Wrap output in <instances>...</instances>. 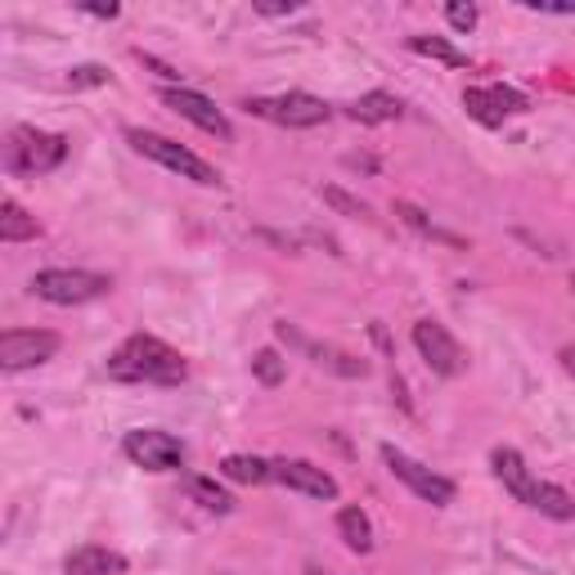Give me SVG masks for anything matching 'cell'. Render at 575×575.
Listing matches in <instances>:
<instances>
[{
    "mask_svg": "<svg viewBox=\"0 0 575 575\" xmlns=\"http://www.w3.org/2000/svg\"><path fill=\"white\" fill-rule=\"evenodd\" d=\"M122 454L131 458L135 468H144V472H176V468H184V458H189L184 441L171 436V432H158V428L127 432L122 436Z\"/></svg>",
    "mask_w": 575,
    "mask_h": 575,
    "instance_id": "52a82bcc",
    "label": "cell"
},
{
    "mask_svg": "<svg viewBox=\"0 0 575 575\" xmlns=\"http://www.w3.org/2000/svg\"><path fill=\"white\" fill-rule=\"evenodd\" d=\"M409 50L414 55H428V59H441L450 68H468V55L458 50V46H450L445 36H409Z\"/></svg>",
    "mask_w": 575,
    "mask_h": 575,
    "instance_id": "ffe728a7",
    "label": "cell"
},
{
    "mask_svg": "<svg viewBox=\"0 0 575 575\" xmlns=\"http://www.w3.org/2000/svg\"><path fill=\"white\" fill-rule=\"evenodd\" d=\"M347 112H351V122H360V127H382V122H396L405 112V104L396 95H387V91H369Z\"/></svg>",
    "mask_w": 575,
    "mask_h": 575,
    "instance_id": "9a60e30c",
    "label": "cell"
},
{
    "mask_svg": "<svg viewBox=\"0 0 575 575\" xmlns=\"http://www.w3.org/2000/svg\"><path fill=\"white\" fill-rule=\"evenodd\" d=\"M256 10H261V14H292L297 5H292V0H288V5H256Z\"/></svg>",
    "mask_w": 575,
    "mask_h": 575,
    "instance_id": "f1b7e54d",
    "label": "cell"
},
{
    "mask_svg": "<svg viewBox=\"0 0 575 575\" xmlns=\"http://www.w3.org/2000/svg\"><path fill=\"white\" fill-rule=\"evenodd\" d=\"M562 364H566V373H575V347L562 351Z\"/></svg>",
    "mask_w": 575,
    "mask_h": 575,
    "instance_id": "f546056e",
    "label": "cell"
},
{
    "mask_svg": "<svg viewBox=\"0 0 575 575\" xmlns=\"http://www.w3.org/2000/svg\"><path fill=\"white\" fill-rule=\"evenodd\" d=\"M252 373H256V382H265V387H279L284 373H288V364L279 360V351H256Z\"/></svg>",
    "mask_w": 575,
    "mask_h": 575,
    "instance_id": "7402d4cb",
    "label": "cell"
},
{
    "mask_svg": "<svg viewBox=\"0 0 575 575\" xmlns=\"http://www.w3.org/2000/svg\"><path fill=\"white\" fill-rule=\"evenodd\" d=\"M104 82H108V68H99V63H82V68H72V72H68V86H72V91L104 86Z\"/></svg>",
    "mask_w": 575,
    "mask_h": 575,
    "instance_id": "cb8c5ba5",
    "label": "cell"
},
{
    "mask_svg": "<svg viewBox=\"0 0 575 575\" xmlns=\"http://www.w3.org/2000/svg\"><path fill=\"white\" fill-rule=\"evenodd\" d=\"M108 378L112 382H131V387H180L189 378V360L167 347L153 333H131L118 351L108 356Z\"/></svg>",
    "mask_w": 575,
    "mask_h": 575,
    "instance_id": "6da1fadb",
    "label": "cell"
},
{
    "mask_svg": "<svg viewBox=\"0 0 575 575\" xmlns=\"http://www.w3.org/2000/svg\"><path fill=\"white\" fill-rule=\"evenodd\" d=\"M127 140H131V148L140 153V158H148V163H158V167L176 171L180 180H194V184H207V189L220 184V171H216L207 158H199L194 148H184V144L167 140V135H158V131H140V127H131Z\"/></svg>",
    "mask_w": 575,
    "mask_h": 575,
    "instance_id": "3957f363",
    "label": "cell"
},
{
    "mask_svg": "<svg viewBox=\"0 0 575 575\" xmlns=\"http://www.w3.org/2000/svg\"><path fill=\"white\" fill-rule=\"evenodd\" d=\"M382 464H387V472H392L396 481H405V486L418 494V500H428V504H436V508L454 504V481L441 477V472H432V468H423V464H418V458H409L405 450L382 445Z\"/></svg>",
    "mask_w": 575,
    "mask_h": 575,
    "instance_id": "9c48e42d",
    "label": "cell"
},
{
    "mask_svg": "<svg viewBox=\"0 0 575 575\" xmlns=\"http://www.w3.org/2000/svg\"><path fill=\"white\" fill-rule=\"evenodd\" d=\"M63 571L68 575H118V571H127V558L112 549H99V544H86V549L68 553Z\"/></svg>",
    "mask_w": 575,
    "mask_h": 575,
    "instance_id": "5bb4252c",
    "label": "cell"
},
{
    "mask_svg": "<svg viewBox=\"0 0 575 575\" xmlns=\"http://www.w3.org/2000/svg\"><path fill=\"white\" fill-rule=\"evenodd\" d=\"M63 347V337L50 333V328H5L0 333V369L5 373H23V369H36L55 360Z\"/></svg>",
    "mask_w": 575,
    "mask_h": 575,
    "instance_id": "ba28073f",
    "label": "cell"
},
{
    "mask_svg": "<svg viewBox=\"0 0 575 575\" xmlns=\"http://www.w3.org/2000/svg\"><path fill=\"white\" fill-rule=\"evenodd\" d=\"M414 347H418V356L428 360V369L441 373V378H458L468 369L464 347H458L454 333L445 324H436V320H418L414 324Z\"/></svg>",
    "mask_w": 575,
    "mask_h": 575,
    "instance_id": "30bf717a",
    "label": "cell"
},
{
    "mask_svg": "<svg viewBox=\"0 0 575 575\" xmlns=\"http://www.w3.org/2000/svg\"><path fill=\"white\" fill-rule=\"evenodd\" d=\"M279 333H284V337H292L306 356H315V364H320V369H333V373H342V378H364V373H369V364H364V360H356V356H342V351H328V347H315V342L297 337L288 324H279Z\"/></svg>",
    "mask_w": 575,
    "mask_h": 575,
    "instance_id": "2e32d148",
    "label": "cell"
},
{
    "mask_svg": "<svg viewBox=\"0 0 575 575\" xmlns=\"http://www.w3.org/2000/svg\"><path fill=\"white\" fill-rule=\"evenodd\" d=\"M490 468H494V477L504 481V490L513 494L517 504H526V508H535V513H544V517H553V522H575V494H566V490L553 486V481H540V477L526 468V458H522L517 450L500 445V450L490 454Z\"/></svg>",
    "mask_w": 575,
    "mask_h": 575,
    "instance_id": "7a4b0ae2",
    "label": "cell"
},
{
    "mask_svg": "<svg viewBox=\"0 0 575 575\" xmlns=\"http://www.w3.org/2000/svg\"><path fill=\"white\" fill-rule=\"evenodd\" d=\"M396 216H400L405 225H414V229H418V235H432V239H445V243H458L454 235H445V229H436V225H432V220H428L423 212H418L414 203H396Z\"/></svg>",
    "mask_w": 575,
    "mask_h": 575,
    "instance_id": "603a6c76",
    "label": "cell"
},
{
    "mask_svg": "<svg viewBox=\"0 0 575 575\" xmlns=\"http://www.w3.org/2000/svg\"><path fill=\"white\" fill-rule=\"evenodd\" d=\"M108 288L112 279L95 271H36L32 275V292L50 306H86V301H99Z\"/></svg>",
    "mask_w": 575,
    "mask_h": 575,
    "instance_id": "8992f818",
    "label": "cell"
},
{
    "mask_svg": "<svg viewBox=\"0 0 575 575\" xmlns=\"http://www.w3.org/2000/svg\"><path fill=\"white\" fill-rule=\"evenodd\" d=\"M271 468H275V481H279V486L306 494V500H337L333 472H324V468H315V464H306V458H275Z\"/></svg>",
    "mask_w": 575,
    "mask_h": 575,
    "instance_id": "4fadbf2b",
    "label": "cell"
},
{
    "mask_svg": "<svg viewBox=\"0 0 575 575\" xmlns=\"http://www.w3.org/2000/svg\"><path fill=\"white\" fill-rule=\"evenodd\" d=\"M445 19L454 32H472L477 27V5H464V0H450L445 5Z\"/></svg>",
    "mask_w": 575,
    "mask_h": 575,
    "instance_id": "484cf974",
    "label": "cell"
},
{
    "mask_svg": "<svg viewBox=\"0 0 575 575\" xmlns=\"http://www.w3.org/2000/svg\"><path fill=\"white\" fill-rule=\"evenodd\" d=\"M320 194H324V203H328V207H337L342 216H369V207H364L360 199H351V194H342V189H333V184H324Z\"/></svg>",
    "mask_w": 575,
    "mask_h": 575,
    "instance_id": "d4e9b609",
    "label": "cell"
},
{
    "mask_svg": "<svg viewBox=\"0 0 575 575\" xmlns=\"http://www.w3.org/2000/svg\"><path fill=\"white\" fill-rule=\"evenodd\" d=\"M248 112H256V118L275 122V127H288V131H311L333 118V108L320 95H306V91H288L275 99H248Z\"/></svg>",
    "mask_w": 575,
    "mask_h": 575,
    "instance_id": "5b68a950",
    "label": "cell"
},
{
    "mask_svg": "<svg viewBox=\"0 0 575 575\" xmlns=\"http://www.w3.org/2000/svg\"><path fill=\"white\" fill-rule=\"evenodd\" d=\"M526 10H540V14H575V5H549V0H522Z\"/></svg>",
    "mask_w": 575,
    "mask_h": 575,
    "instance_id": "4316f807",
    "label": "cell"
},
{
    "mask_svg": "<svg viewBox=\"0 0 575 575\" xmlns=\"http://www.w3.org/2000/svg\"><path fill=\"white\" fill-rule=\"evenodd\" d=\"M464 108H468V118L481 122V127H504L508 118H517V112L530 108V99L513 86H468L464 91Z\"/></svg>",
    "mask_w": 575,
    "mask_h": 575,
    "instance_id": "8fae6325",
    "label": "cell"
},
{
    "mask_svg": "<svg viewBox=\"0 0 575 575\" xmlns=\"http://www.w3.org/2000/svg\"><path fill=\"white\" fill-rule=\"evenodd\" d=\"M41 235V225H36V216L23 212L19 199H5L0 203V243H27Z\"/></svg>",
    "mask_w": 575,
    "mask_h": 575,
    "instance_id": "e0dca14e",
    "label": "cell"
},
{
    "mask_svg": "<svg viewBox=\"0 0 575 575\" xmlns=\"http://www.w3.org/2000/svg\"><path fill=\"white\" fill-rule=\"evenodd\" d=\"M68 158V135L14 127L5 140V171L10 176H46Z\"/></svg>",
    "mask_w": 575,
    "mask_h": 575,
    "instance_id": "277c9868",
    "label": "cell"
},
{
    "mask_svg": "<svg viewBox=\"0 0 575 575\" xmlns=\"http://www.w3.org/2000/svg\"><path fill=\"white\" fill-rule=\"evenodd\" d=\"M82 10H86V14H95V19H118V14H122L118 5H82Z\"/></svg>",
    "mask_w": 575,
    "mask_h": 575,
    "instance_id": "83f0119b",
    "label": "cell"
},
{
    "mask_svg": "<svg viewBox=\"0 0 575 575\" xmlns=\"http://www.w3.org/2000/svg\"><path fill=\"white\" fill-rule=\"evenodd\" d=\"M184 490L194 494V500H199L207 513H235V500H229V494H225L216 481H207V477H189Z\"/></svg>",
    "mask_w": 575,
    "mask_h": 575,
    "instance_id": "44dd1931",
    "label": "cell"
},
{
    "mask_svg": "<svg viewBox=\"0 0 575 575\" xmlns=\"http://www.w3.org/2000/svg\"><path fill=\"white\" fill-rule=\"evenodd\" d=\"M220 477L239 481V486H265V481H275V468L265 464V458H256V454H229L220 464Z\"/></svg>",
    "mask_w": 575,
    "mask_h": 575,
    "instance_id": "ac0fdd59",
    "label": "cell"
},
{
    "mask_svg": "<svg viewBox=\"0 0 575 575\" xmlns=\"http://www.w3.org/2000/svg\"><path fill=\"white\" fill-rule=\"evenodd\" d=\"M337 535L351 553H373V522H369L364 508H342L337 513Z\"/></svg>",
    "mask_w": 575,
    "mask_h": 575,
    "instance_id": "d6986e66",
    "label": "cell"
},
{
    "mask_svg": "<svg viewBox=\"0 0 575 575\" xmlns=\"http://www.w3.org/2000/svg\"><path fill=\"white\" fill-rule=\"evenodd\" d=\"M163 104L171 108V112H180L184 122H194L199 131H207V135H216V140H235V127H229V118L225 112L207 99V95H199V91H189V86H163Z\"/></svg>",
    "mask_w": 575,
    "mask_h": 575,
    "instance_id": "7c38bea8",
    "label": "cell"
}]
</instances>
